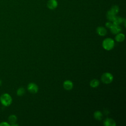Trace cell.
<instances>
[{
	"label": "cell",
	"instance_id": "ac0fdd59",
	"mask_svg": "<svg viewBox=\"0 0 126 126\" xmlns=\"http://www.w3.org/2000/svg\"><path fill=\"white\" fill-rule=\"evenodd\" d=\"M105 26L107 28L110 29L113 26V23L111 21H109L105 23Z\"/></svg>",
	"mask_w": 126,
	"mask_h": 126
},
{
	"label": "cell",
	"instance_id": "d6986e66",
	"mask_svg": "<svg viewBox=\"0 0 126 126\" xmlns=\"http://www.w3.org/2000/svg\"><path fill=\"white\" fill-rule=\"evenodd\" d=\"M10 125L7 122H2L0 123V126H9Z\"/></svg>",
	"mask_w": 126,
	"mask_h": 126
},
{
	"label": "cell",
	"instance_id": "5b68a950",
	"mask_svg": "<svg viewBox=\"0 0 126 126\" xmlns=\"http://www.w3.org/2000/svg\"><path fill=\"white\" fill-rule=\"evenodd\" d=\"M58 5V3L57 0H48L47 3V6L51 10H54L56 9Z\"/></svg>",
	"mask_w": 126,
	"mask_h": 126
},
{
	"label": "cell",
	"instance_id": "e0dca14e",
	"mask_svg": "<svg viewBox=\"0 0 126 126\" xmlns=\"http://www.w3.org/2000/svg\"><path fill=\"white\" fill-rule=\"evenodd\" d=\"M25 93V90L23 87L19 88L17 91V94L18 96H22Z\"/></svg>",
	"mask_w": 126,
	"mask_h": 126
},
{
	"label": "cell",
	"instance_id": "8fae6325",
	"mask_svg": "<svg viewBox=\"0 0 126 126\" xmlns=\"http://www.w3.org/2000/svg\"><path fill=\"white\" fill-rule=\"evenodd\" d=\"M106 17L107 19L111 22H113L114 18L116 17V15L114 14L113 12H112L110 10H108L106 13Z\"/></svg>",
	"mask_w": 126,
	"mask_h": 126
},
{
	"label": "cell",
	"instance_id": "9c48e42d",
	"mask_svg": "<svg viewBox=\"0 0 126 126\" xmlns=\"http://www.w3.org/2000/svg\"><path fill=\"white\" fill-rule=\"evenodd\" d=\"M96 32L100 36H105L107 33V30L104 27L100 26L97 28Z\"/></svg>",
	"mask_w": 126,
	"mask_h": 126
},
{
	"label": "cell",
	"instance_id": "7a4b0ae2",
	"mask_svg": "<svg viewBox=\"0 0 126 126\" xmlns=\"http://www.w3.org/2000/svg\"><path fill=\"white\" fill-rule=\"evenodd\" d=\"M102 46L104 49L110 50L114 46V41L111 38H106L102 42Z\"/></svg>",
	"mask_w": 126,
	"mask_h": 126
},
{
	"label": "cell",
	"instance_id": "4fadbf2b",
	"mask_svg": "<svg viewBox=\"0 0 126 126\" xmlns=\"http://www.w3.org/2000/svg\"><path fill=\"white\" fill-rule=\"evenodd\" d=\"M94 117L97 120H101L102 118V114L99 111H96L94 113Z\"/></svg>",
	"mask_w": 126,
	"mask_h": 126
},
{
	"label": "cell",
	"instance_id": "7c38bea8",
	"mask_svg": "<svg viewBox=\"0 0 126 126\" xmlns=\"http://www.w3.org/2000/svg\"><path fill=\"white\" fill-rule=\"evenodd\" d=\"M125 38V35L123 33H122L120 32L117 34V35L115 36V40L117 42H119L123 41L124 40Z\"/></svg>",
	"mask_w": 126,
	"mask_h": 126
},
{
	"label": "cell",
	"instance_id": "ba28073f",
	"mask_svg": "<svg viewBox=\"0 0 126 126\" xmlns=\"http://www.w3.org/2000/svg\"><path fill=\"white\" fill-rule=\"evenodd\" d=\"M105 126H115L116 125L115 121L111 118H106L103 122Z\"/></svg>",
	"mask_w": 126,
	"mask_h": 126
},
{
	"label": "cell",
	"instance_id": "6da1fadb",
	"mask_svg": "<svg viewBox=\"0 0 126 126\" xmlns=\"http://www.w3.org/2000/svg\"><path fill=\"white\" fill-rule=\"evenodd\" d=\"M0 101L3 106H8L11 104L12 99L10 94L7 93H4L0 96Z\"/></svg>",
	"mask_w": 126,
	"mask_h": 126
},
{
	"label": "cell",
	"instance_id": "2e32d148",
	"mask_svg": "<svg viewBox=\"0 0 126 126\" xmlns=\"http://www.w3.org/2000/svg\"><path fill=\"white\" fill-rule=\"evenodd\" d=\"M110 11L114 14L116 15L119 11V7L117 5H114L111 7Z\"/></svg>",
	"mask_w": 126,
	"mask_h": 126
},
{
	"label": "cell",
	"instance_id": "5bb4252c",
	"mask_svg": "<svg viewBox=\"0 0 126 126\" xmlns=\"http://www.w3.org/2000/svg\"><path fill=\"white\" fill-rule=\"evenodd\" d=\"M99 84V82L97 79H94L91 81L90 85L92 88H96Z\"/></svg>",
	"mask_w": 126,
	"mask_h": 126
},
{
	"label": "cell",
	"instance_id": "3957f363",
	"mask_svg": "<svg viewBox=\"0 0 126 126\" xmlns=\"http://www.w3.org/2000/svg\"><path fill=\"white\" fill-rule=\"evenodd\" d=\"M113 80L112 74L109 72L104 73L101 76V80L104 84H110Z\"/></svg>",
	"mask_w": 126,
	"mask_h": 126
},
{
	"label": "cell",
	"instance_id": "9a60e30c",
	"mask_svg": "<svg viewBox=\"0 0 126 126\" xmlns=\"http://www.w3.org/2000/svg\"><path fill=\"white\" fill-rule=\"evenodd\" d=\"M8 119L9 123L11 125L16 123V122L17 121V117L14 115H11L10 116H9Z\"/></svg>",
	"mask_w": 126,
	"mask_h": 126
},
{
	"label": "cell",
	"instance_id": "8992f818",
	"mask_svg": "<svg viewBox=\"0 0 126 126\" xmlns=\"http://www.w3.org/2000/svg\"><path fill=\"white\" fill-rule=\"evenodd\" d=\"M63 87L65 90L67 91H70L73 88V84L71 81L67 80L63 82Z\"/></svg>",
	"mask_w": 126,
	"mask_h": 126
},
{
	"label": "cell",
	"instance_id": "277c9868",
	"mask_svg": "<svg viewBox=\"0 0 126 126\" xmlns=\"http://www.w3.org/2000/svg\"><path fill=\"white\" fill-rule=\"evenodd\" d=\"M28 90L31 93L35 94L38 91V87L36 84L34 83H30L28 84L27 87Z\"/></svg>",
	"mask_w": 126,
	"mask_h": 126
},
{
	"label": "cell",
	"instance_id": "52a82bcc",
	"mask_svg": "<svg viewBox=\"0 0 126 126\" xmlns=\"http://www.w3.org/2000/svg\"><path fill=\"white\" fill-rule=\"evenodd\" d=\"M110 31L112 33L117 34L121 32L122 29L120 25L113 24V26L110 28Z\"/></svg>",
	"mask_w": 126,
	"mask_h": 126
},
{
	"label": "cell",
	"instance_id": "ffe728a7",
	"mask_svg": "<svg viewBox=\"0 0 126 126\" xmlns=\"http://www.w3.org/2000/svg\"><path fill=\"white\" fill-rule=\"evenodd\" d=\"M1 83H2V82H1V80L0 79V85H1Z\"/></svg>",
	"mask_w": 126,
	"mask_h": 126
},
{
	"label": "cell",
	"instance_id": "30bf717a",
	"mask_svg": "<svg viewBox=\"0 0 126 126\" xmlns=\"http://www.w3.org/2000/svg\"><path fill=\"white\" fill-rule=\"evenodd\" d=\"M125 21V19L119 16H116L114 18V20L113 21V23L114 25H120L121 23Z\"/></svg>",
	"mask_w": 126,
	"mask_h": 126
}]
</instances>
